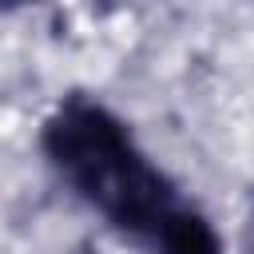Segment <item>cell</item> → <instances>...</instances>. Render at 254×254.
Instances as JSON below:
<instances>
[{
    "instance_id": "cell-2",
    "label": "cell",
    "mask_w": 254,
    "mask_h": 254,
    "mask_svg": "<svg viewBox=\"0 0 254 254\" xmlns=\"http://www.w3.org/2000/svg\"><path fill=\"white\" fill-rule=\"evenodd\" d=\"M242 250L254 254V194H250V206H246V222H242Z\"/></svg>"
},
{
    "instance_id": "cell-1",
    "label": "cell",
    "mask_w": 254,
    "mask_h": 254,
    "mask_svg": "<svg viewBox=\"0 0 254 254\" xmlns=\"http://www.w3.org/2000/svg\"><path fill=\"white\" fill-rule=\"evenodd\" d=\"M52 175L139 254H222L206 210L143 151L123 115L87 91L64 95L40 123Z\"/></svg>"
}]
</instances>
